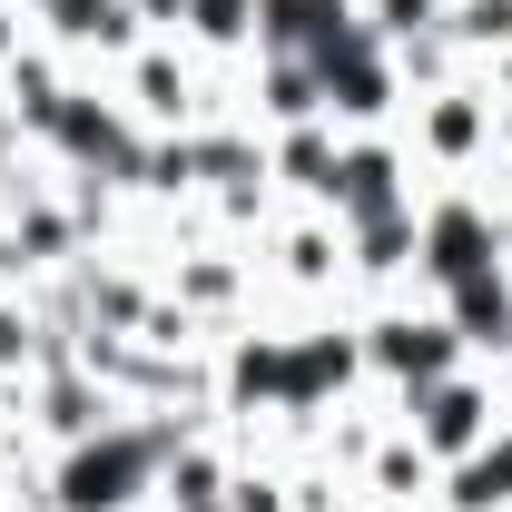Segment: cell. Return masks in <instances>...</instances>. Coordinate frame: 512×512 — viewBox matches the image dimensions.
Segmentation results:
<instances>
[{"mask_svg": "<svg viewBox=\"0 0 512 512\" xmlns=\"http://www.w3.org/2000/svg\"><path fill=\"white\" fill-rule=\"evenodd\" d=\"M473 414H483L473 394H444V404H434V444H463V434H473Z\"/></svg>", "mask_w": 512, "mask_h": 512, "instance_id": "1", "label": "cell"}]
</instances>
